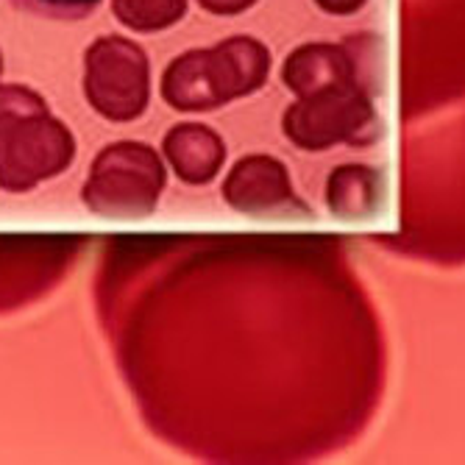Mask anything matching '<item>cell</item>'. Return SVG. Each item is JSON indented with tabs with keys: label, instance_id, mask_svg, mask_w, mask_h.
I'll return each instance as SVG.
<instances>
[{
	"label": "cell",
	"instance_id": "1",
	"mask_svg": "<svg viewBox=\"0 0 465 465\" xmlns=\"http://www.w3.org/2000/svg\"><path fill=\"white\" fill-rule=\"evenodd\" d=\"M376 120L371 95L360 84L343 81L331 87L315 90L310 101H304L292 112V123L287 120V132L299 140L307 151H326L337 143L360 140Z\"/></svg>",
	"mask_w": 465,
	"mask_h": 465
},
{
	"label": "cell",
	"instance_id": "2",
	"mask_svg": "<svg viewBox=\"0 0 465 465\" xmlns=\"http://www.w3.org/2000/svg\"><path fill=\"white\" fill-rule=\"evenodd\" d=\"M354 78V59L343 45H307L287 62V84L299 93H315Z\"/></svg>",
	"mask_w": 465,
	"mask_h": 465
},
{
	"label": "cell",
	"instance_id": "3",
	"mask_svg": "<svg viewBox=\"0 0 465 465\" xmlns=\"http://www.w3.org/2000/svg\"><path fill=\"white\" fill-rule=\"evenodd\" d=\"M25 9L45 12L54 17H78L84 12H90L98 0H20Z\"/></svg>",
	"mask_w": 465,
	"mask_h": 465
},
{
	"label": "cell",
	"instance_id": "4",
	"mask_svg": "<svg viewBox=\"0 0 465 465\" xmlns=\"http://www.w3.org/2000/svg\"><path fill=\"white\" fill-rule=\"evenodd\" d=\"M315 4L326 12V15H337V17H349L357 15L368 0H315Z\"/></svg>",
	"mask_w": 465,
	"mask_h": 465
}]
</instances>
